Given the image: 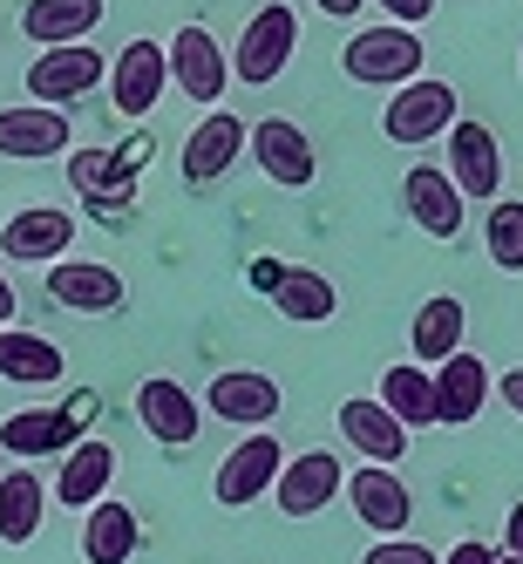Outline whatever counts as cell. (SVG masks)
<instances>
[{
  "label": "cell",
  "instance_id": "836d02e7",
  "mask_svg": "<svg viewBox=\"0 0 523 564\" xmlns=\"http://www.w3.org/2000/svg\"><path fill=\"white\" fill-rule=\"evenodd\" d=\"M497 557H503V551H490L482 538H462V544H456L449 557H442V564H497Z\"/></svg>",
  "mask_w": 523,
  "mask_h": 564
},
{
  "label": "cell",
  "instance_id": "3957f363",
  "mask_svg": "<svg viewBox=\"0 0 523 564\" xmlns=\"http://www.w3.org/2000/svg\"><path fill=\"white\" fill-rule=\"evenodd\" d=\"M293 48H299V14L286 8V0H272V8H259V14L246 21V34H238L231 75H238V83H252V89H265V83H279V75H286Z\"/></svg>",
  "mask_w": 523,
  "mask_h": 564
},
{
  "label": "cell",
  "instance_id": "d4e9b609",
  "mask_svg": "<svg viewBox=\"0 0 523 564\" xmlns=\"http://www.w3.org/2000/svg\"><path fill=\"white\" fill-rule=\"evenodd\" d=\"M68 375V360L55 340L28 334V327H0V381H21V388H48Z\"/></svg>",
  "mask_w": 523,
  "mask_h": 564
},
{
  "label": "cell",
  "instance_id": "d590c367",
  "mask_svg": "<svg viewBox=\"0 0 523 564\" xmlns=\"http://www.w3.org/2000/svg\"><path fill=\"white\" fill-rule=\"evenodd\" d=\"M503 409H516L523 422V368H503Z\"/></svg>",
  "mask_w": 523,
  "mask_h": 564
},
{
  "label": "cell",
  "instance_id": "30bf717a",
  "mask_svg": "<svg viewBox=\"0 0 523 564\" xmlns=\"http://www.w3.org/2000/svg\"><path fill=\"white\" fill-rule=\"evenodd\" d=\"M83 409H21L0 422V449L14 463H34V456H68L75 442H83Z\"/></svg>",
  "mask_w": 523,
  "mask_h": 564
},
{
  "label": "cell",
  "instance_id": "603a6c76",
  "mask_svg": "<svg viewBox=\"0 0 523 564\" xmlns=\"http://www.w3.org/2000/svg\"><path fill=\"white\" fill-rule=\"evenodd\" d=\"M401 197H408V218H415L428 238H449V246H456V231H462V191L449 184V171L415 164L408 184H401Z\"/></svg>",
  "mask_w": 523,
  "mask_h": 564
},
{
  "label": "cell",
  "instance_id": "8992f818",
  "mask_svg": "<svg viewBox=\"0 0 523 564\" xmlns=\"http://www.w3.org/2000/svg\"><path fill=\"white\" fill-rule=\"evenodd\" d=\"M48 300L83 313V319H102V313H123L130 286H123V272L102 265V259H55L48 265Z\"/></svg>",
  "mask_w": 523,
  "mask_h": 564
},
{
  "label": "cell",
  "instance_id": "1f68e13d",
  "mask_svg": "<svg viewBox=\"0 0 523 564\" xmlns=\"http://www.w3.org/2000/svg\"><path fill=\"white\" fill-rule=\"evenodd\" d=\"M360 564H442V551H428L415 538H381V544H368V557H360Z\"/></svg>",
  "mask_w": 523,
  "mask_h": 564
},
{
  "label": "cell",
  "instance_id": "e575fe53",
  "mask_svg": "<svg viewBox=\"0 0 523 564\" xmlns=\"http://www.w3.org/2000/svg\"><path fill=\"white\" fill-rule=\"evenodd\" d=\"M503 557H523V497H516L510 517H503Z\"/></svg>",
  "mask_w": 523,
  "mask_h": 564
},
{
  "label": "cell",
  "instance_id": "4316f807",
  "mask_svg": "<svg viewBox=\"0 0 523 564\" xmlns=\"http://www.w3.org/2000/svg\"><path fill=\"white\" fill-rule=\"evenodd\" d=\"M462 327H469V313H462V300H456V293H435V300H422V313H415V334H408L415 360H422V368H442L449 354H462Z\"/></svg>",
  "mask_w": 523,
  "mask_h": 564
},
{
  "label": "cell",
  "instance_id": "7402d4cb",
  "mask_svg": "<svg viewBox=\"0 0 523 564\" xmlns=\"http://www.w3.org/2000/svg\"><path fill=\"white\" fill-rule=\"evenodd\" d=\"M340 435H347L368 463H381V469H394L401 456H408V429H401V422L381 409V401H368V394L340 401Z\"/></svg>",
  "mask_w": 523,
  "mask_h": 564
},
{
  "label": "cell",
  "instance_id": "2e32d148",
  "mask_svg": "<svg viewBox=\"0 0 523 564\" xmlns=\"http://www.w3.org/2000/svg\"><path fill=\"white\" fill-rule=\"evenodd\" d=\"M137 422L164 442V449H190L197 442V429H205V409H197V394L190 388H177V381H143L137 388Z\"/></svg>",
  "mask_w": 523,
  "mask_h": 564
},
{
  "label": "cell",
  "instance_id": "f1b7e54d",
  "mask_svg": "<svg viewBox=\"0 0 523 564\" xmlns=\"http://www.w3.org/2000/svg\"><path fill=\"white\" fill-rule=\"evenodd\" d=\"M42 510H48L42 476H28V469H8V476H0V544H34V531H42Z\"/></svg>",
  "mask_w": 523,
  "mask_h": 564
},
{
  "label": "cell",
  "instance_id": "83f0119b",
  "mask_svg": "<svg viewBox=\"0 0 523 564\" xmlns=\"http://www.w3.org/2000/svg\"><path fill=\"white\" fill-rule=\"evenodd\" d=\"M272 306L299 319V327H319V319H334L340 313V293H334V279L327 272H313V265H286L272 279Z\"/></svg>",
  "mask_w": 523,
  "mask_h": 564
},
{
  "label": "cell",
  "instance_id": "277c9868",
  "mask_svg": "<svg viewBox=\"0 0 523 564\" xmlns=\"http://www.w3.org/2000/svg\"><path fill=\"white\" fill-rule=\"evenodd\" d=\"M143 156H150V143H130V156L123 150H68V177H75V191H83L102 218H123L130 197H137Z\"/></svg>",
  "mask_w": 523,
  "mask_h": 564
},
{
  "label": "cell",
  "instance_id": "74e56055",
  "mask_svg": "<svg viewBox=\"0 0 523 564\" xmlns=\"http://www.w3.org/2000/svg\"><path fill=\"white\" fill-rule=\"evenodd\" d=\"M21 313V300H14V279L8 272H0V327H8V319Z\"/></svg>",
  "mask_w": 523,
  "mask_h": 564
},
{
  "label": "cell",
  "instance_id": "484cf974",
  "mask_svg": "<svg viewBox=\"0 0 523 564\" xmlns=\"http://www.w3.org/2000/svg\"><path fill=\"white\" fill-rule=\"evenodd\" d=\"M137 544H143L137 510L116 503V497H102V503L89 510V523H83V557H89V564H130Z\"/></svg>",
  "mask_w": 523,
  "mask_h": 564
},
{
  "label": "cell",
  "instance_id": "e0dca14e",
  "mask_svg": "<svg viewBox=\"0 0 523 564\" xmlns=\"http://www.w3.org/2000/svg\"><path fill=\"white\" fill-rule=\"evenodd\" d=\"M340 482H347L340 456H327V449H306V456H293L286 469H279L272 497H279V510H286V517H319V510H327V503L340 497Z\"/></svg>",
  "mask_w": 523,
  "mask_h": 564
},
{
  "label": "cell",
  "instance_id": "d6a6232c",
  "mask_svg": "<svg viewBox=\"0 0 523 564\" xmlns=\"http://www.w3.org/2000/svg\"><path fill=\"white\" fill-rule=\"evenodd\" d=\"M388 8V21H401V28H422L428 14H435V0H381Z\"/></svg>",
  "mask_w": 523,
  "mask_h": 564
},
{
  "label": "cell",
  "instance_id": "8fae6325",
  "mask_svg": "<svg viewBox=\"0 0 523 564\" xmlns=\"http://www.w3.org/2000/svg\"><path fill=\"white\" fill-rule=\"evenodd\" d=\"M490 360L482 354H449L435 368V429H469L476 415H482V401H490Z\"/></svg>",
  "mask_w": 523,
  "mask_h": 564
},
{
  "label": "cell",
  "instance_id": "ba28073f",
  "mask_svg": "<svg viewBox=\"0 0 523 564\" xmlns=\"http://www.w3.org/2000/svg\"><path fill=\"white\" fill-rule=\"evenodd\" d=\"M279 469H286V456H279V442L265 435V429H252L238 449L218 463V503L225 510H246V503H259V497H272V482H279Z\"/></svg>",
  "mask_w": 523,
  "mask_h": 564
},
{
  "label": "cell",
  "instance_id": "52a82bcc",
  "mask_svg": "<svg viewBox=\"0 0 523 564\" xmlns=\"http://www.w3.org/2000/svg\"><path fill=\"white\" fill-rule=\"evenodd\" d=\"M171 89V48L164 42H130L123 55H116V68H109V102H116V116H150L156 109V96Z\"/></svg>",
  "mask_w": 523,
  "mask_h": 564
},
{
  "label": "cell",
  "instance_id": "7c38bea8",
  "mask_svg": "<svg viewBox=\"0 0 523 564\" xmlns=\"http://www.w3.org/2000/svg\"><path fill=\"white\" fill-rule=\"evenodd\" d=\"M347 503H353V517L368 523V531H381V538H401V531H408V517H415L408 482H401L394 469H381V463L347 469Z\"/></svg>",
  "mask_w": 523,
  "mask_h": 564
},
{
  "label": "cell",
  "instance_id": "44dd1931",
  "mask_svg": "<svg viewBox=\"0 0 523 564\" xmlns=\"http://www.w3.org/2000/svg\"><path fill=\"white\" fill-rule=\"evenodd\" d=\"M109 476H116V449L102 435H83L68 449V463H62V476H55V503L62 510H96L102 497H109Z\"/></svg>",
  "mask_w": 523,
  "mask_h": 564
},
{
  "label": "cell",
  "instance_id": "6da1fadb",
  "mask_svg": "<svg viewBox=\"0 0 523 564\" xmlns=\"http://www.w3.org/2000/svg\"><path fill=\"white\" fill-rule=\"evenodd\" d=\"M422 34L415 28H401V21H381V28H360L340 68L353 75V83H368V89H401V83H415L422 75Z\"/></svg>",
  "mask_w": 523,
  "mask_h": 564
},
{
  "label": "cell",
  "instance_id": "9a60e30c",
  "mask_svg": "<svg viewBox=\"0 0 523 564\" xmlns=\"http://www.w3.org/2000/svg\"><path fill=\"white\" fill-rule=\"evenodd\" d=\"M279 381L272 375H259V368H225L211 388H205V409L218 415V422H238V429H265L272 415H279Z\"/></svg>",
  "mask_w": 523,
  "mask_h": 564
},
{
  "label": "cell",
  "instance_id": "f35d334b",
  "mask_svg": "<svg viewBox=\"0 0 523 564\" xmlns=\"http://www.w3.org/2000/svg\"><path fill=\"white\" fill-rule=\"evenodd\" d=\"M497 564H523V557H497Z\"/></svg>",
  "mask_w": 523,
  "mask_h": 564
},
{
  "label": "cell",
  "instance_id": "9c48e42d",
  "mask_svg": "<svg viewBox=\"0 0 523 564\" xmlns=\"http://www.w3.org/2000/svg\"><path fill=\"white\" fill-rule=\"evenodd\" d=\"M171 83H177V96L205 102V109L231 89V55L211 42V28H177V42H171Z\"/></svg>",
  "mask_w": 523,
  "mask_h": 564
},
{
  "label": "cell",
  "instance_id": "4fadbf2b",
  "mask_svg": "<svg viewBox=\"0 0 523 564\" xmlns=\"http://www.w3.org/2000/svg\"><path fill=\"white\" fill-rule=\"evenodd\" d=\"M68 238H75V218L62 205H28V212H14L0 225V252L14 265H55L68 252Z\"/></svg>",
  "mask_w": 523,
  "mask_h": 564
},
{
  "label": "cell",
  "instance_id": "ffe728a7",
  "mask_svg": "<svg viewBox=\"0 0 523 564\" xmlns=\"http://www.w3.org/2000/svg\"><path fill=\"white\" fill-rule=\"evenodd\" d=\"M449 184L462 197H503V150L482 123H456L449 130Z\"/></svg>",
  "mask_w": 523,
  "mask_h": 564
},
{
  "label": "cell",
  "instance_id": "8d00e7d4",
  "mask_svg": "<svg viewBox=\"0 0 523 564\" xmlns=\"http://www.w3.org/2000/svg\"><path fill=\"white\" fill-rule=\"evenodd\" d=\"M313 8H319V14H334V21H347V14L368 8V0H313Z\"/></svg>",
  "mask_w": 523,
  "mask_h": 564
},
{
  "label": "cell",
  "instance_id": "5b68a950",
  "mask_svg": "<svg viewBox=\"0 0 523 564\" xmlns=\"http://www.w3.org/2000/svg\"><path fill=\"white\" fill-rule=\"evenodd\" d=\"M109 75V62L89 48V42H75V48H42L28 68V96L42 102V109H75L96 83Z\"/></svg>",
  "mask_w": 523,
  "mask_h": 564
},
{
  "label": "cell",
  "instance_id": "f546056e",
  "mask_svg": "<svg viewBox=\"0 0 523 564\" xmlns=\"http://www.w3.org/2000/svg\"><path fill=\"white\" fill-rule=\"evenodd\" d=\"M381 409L401 429H435V375L428 368H388L381 375Z\"/></svg>",
  "mask_w": 523,
  "mask_h": 564
},
{
  "label": "cell",
  "instance_id": "d6986e66",
  "mask_svg": "<svg viewBox=\"0 0 523 564\" xmlns=\"http://www.w3.org/2000/svg\"><path fill=\"white\" fill-rule=\"evenodd\" d=\"M246 143H252V130L238 123L231 109H211L205 123L190 130V143H184V177H190V184H218L238 156H246Z\"/></svg>",
  "mask_w": 523,
  "mask_h": 564
},
{
  "label": "cell",
  "instance_id": "ac0fdd59",
  "mask_svg": "<svg viewBox=\"0 0 523 564\" xmlns=\"http://www.w3.org/2000/svg\"><path fill=\"white\" fill-rule=\"evenodd\" d=\"M0 156H21V164H42V156H68V109H0Z\"/></svg>",
  "mask_w": 523,
  "mask_h": 564
},
{
  "label": "cell",
  "instance_id": "7a4b0ae2",
  "mask_svg": "<svg viewBox=\"0 0 523 564\" xmlns=\"http://www.w3.org/2000/svg\"><path fill=\"white\" fill-rule=\"evenodd\" d=\"M456 83H435V75H415V83H401L394 96H388V109H381V130H388V143H435V137H449L462 116H456Z\"/></svg>",
  "mask_w": 523,
  "mask_h": 564
},
{
  "label": "cell",
  "instance_id": "5bb4252c",
  "mask_svg": "<svg viewBox=\"0 0 523 564\" xmlns=\"http://www.w3.org/2000/svg\"><path fill=\"white\" fill-rule=\"evenodd\" d=\"M246 150L259 156V171H265L272 184H286V191H306L313 171H319V156H313L306 130L286 123V116H265V123H252V143H246Z\"/></svg>",
  "mask_w": 523,
  "mask_h": 564
},
{
  "label": "cell",
  "instance_id": "cb8c5ba5",
  "mask_svg": "<svg viewBox=\"0 0 523 564\" xmlns=\"http://www.w3.org/2000/svg\"><path fill=\"white\" fill-rule=\"evenodd\" d=\"M102 21V0H28V42H42V48H75V42H89V28Z\"/></svg>",
  "mask_w": 523,
  "mask_h": 564
},
{
  "label": "cell",
  "instance_id": "4dcf8cb0",
  "mask_svg": "<svg viewBox=\"0 0 523 564\" xmlns=\"http://www.w3.org/2000/svg\"><path fill=\"white\" fill-rule=\"evenodd\" d=\"M482 238H490V259L503 272H523V205H510V197L490 205V231H482Z\"/></svg>",
  "mask_w": 523,
  "mask_h": 564
}]
</instances>
